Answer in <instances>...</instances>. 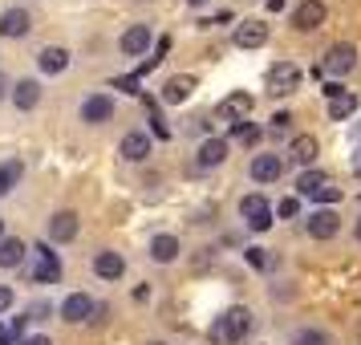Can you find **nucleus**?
I'll use <instances>...</instances> for the list:
<instances>
[{
    "instance_id": "16",
    "label": "nucleus",
    "mask_w": 361,
    "mask_h": 345,
    "mask_svg": "<svg viewBox=\"0 0 361 345\" xmlns=\"http://www.w3.org/2000/svg\"><path fill=\"white\" fill-rule=\"evenodd\" d=\"M118 49H122V57H142L150 49V29L147 25H130L122 33V41H118Z\"/></svg>"
},
{
    "instance_id": "46",
    "label": "nucleus",
    "mask_w": 361,
    "mask_h": 345,
    "mask_svg": "<svg viewBox=\"0 0 361 345\" xmlns=\"http://www.w3.org/2000/svg\"><path fill=\"white\" fill-rule=\"evenodd\" d=\"M187 4H207V0H187Z\"/></svg>"
},
{
    "instance_id": "43",
    "label": "nucleus",
    "mask_w": 361,
    "mask_h": 345,
    "mask_svg": "<svg viewBox=\"0 0 361 345\" xmlns=\"http://www.w3.org/2000/svg\"><path fill=\"white\" fill-rule=\"evenodd\" d=\"M353 171H357V175H361V147L353 150Z\"/></svg>"
},
{
    "instance_id": "10",
    "label": "nucleus",
    "mask_w": 361,
    "mask_h": 345,
    "mask_svg": "<svg viewBox=\"0 0 361 345\" xmlns=\"http://www.w3.org/2000/svg\"><path fill=\"white\" fill-rule=\"evenodd\" d=\"M247 175H252V183H264V187H268V183H276L280 175H284V163H280V155H268V150H264V155H256V159L247 163Z\"/></svg>"
},
{
    "instance_id": "6",
    "label": "nucleus",
    "mask_w": 361,
    "mask_h": 345,
    "mask_svg": "<svg viewBox=\"0 0 361 345\" xmlns=\"http://www.w3.org/2000/svg\"><path fill=\"white\" fill-rule=\"evenodd\" d=\"M357 66V45H349V41H337V45H329L325 53V69L333 78H345V73H353Z\"/></svg>"
},
{
    "instance_id": "36",
    "label": "nucleus",
    "mask_w": 361,
    "mask_h": 345,
    "mask_svg": "<svg viewBox=\"0 0 361 345\" xmlns=\"http://www.w3.org/2000/svg\"><path fill=\"white\" fill-rule=\"evenodd\" d=\"M0 345H20V333L13 325H4V321H0Z\"/></svg>"
},
{
    "instance_id": "18",
    "label": "nucleus",
    "mask_w": 361,
    "mask_h": 345,
    "mask_svg": "<svg viewBox=\"0 0 361 345\" xmlns=\"http://www.w3.org/2000/svg\"><path fill=\"white\" fill-rule=\"evenodd\" d=\"M191 90H195V78H187V73H179V78H166L163 90H159V98L166 102V106H179V102L191 98Z\"/></svg>"
},
{
    "instance_id": "38",
    "label": "nucleus",
    "mask_w": 361,
    "mask_h": 345,
    "mask_svg": "<svg viewBox=\"0 0 361 345\" xmlns=\"http://www.w3.org/2000/svg\"><path fill=\"white\" fill-rule=\"evenodd\" d=\"M20 345H53V337H45V333H29V337H20Z\"/></svg>"
},
{
    "instance_id": "17",
    "label": "nucleus",
    "mask_w": 361,
    "mask_h": 345,
    "mask_svg": "<svg viewBox=\"0 0 361 345\" xmlns=\"http://www.w3.org/2000/svg\"><path fill=\"white\" fill-rule=\"evenodd\" d=\"M268 41V25L264 20H244L235 25V49H260Z\"/></svg>"
},
{
    "instance_id": "15",
    "label": "nucleus",
    "mask_w": 361,
    "mask_h": 345,
    "mask_svg": "<svg viewBox=\"0 0 361 345\" xmlns=\"http://www.w3.org/2000/svg\"><path fill=\"white\" fill-rule=\"evenodd\" d=\"M228 150H231V143H228V138H203V143H199L195 163L203 167V171H212V167H219L224 159H228Z\"/></svg>"
},
{
    "instance_id": "47",
    "label": "nucleus",
    "mask_w": 361,
    "mask_h": 345,
    "mask_svg": "<svg viewBox=\"0 0 361 345\" xmlns=\"http://www.w3.org/2000/svg\"><path fill=\"white\" fill-rule=\"evenodd\" d=\"M147 345H166V341H147Z\"/></svg>"
},
{
    "instance_id": "29",
    "label": "nucleus",
    "mask_w": 361,
    "mask_h": 345,
    "mask_svg": "<svg viewBox=\"0 0 361 345\" xmlns=\"http://www.w3.org/2000/svg\"><path fill=\"white\" fill-rule=\"evenodd\" d=\"M293 345H333V337H329L325 329H296L293 333Z\"/></svg>"
},
{
    "instance_id": "21",
    "label": "nucleus",
    "mask_w": 361,
    "mask_h": 345,
    "mask_svg": "<svg viewBox=\"0 0 361 345\" xmlns=\"http://www.w3.org/2000/svg\"><path fill=\"white\" fill-rule=\"evenodd\" d=\"M8 98H13L17 110H33L37 102H41V85H37L33 78H20V82L13 85V94H8Z\"/></svg>"
},
{
    "instance_id": "45",
    "label": "nucleus",
    "mask_w": 361,
    "mask_h": 345,
    "mask_svg": "<svg viewBox=\"0 0 361 345\" xmlns=\"http://www.w3.org/2000/svg\"><path fill=\"white\" fill-rule=\"evenodd\" d=\"M0 240H4V219H0Z\"/></svg>"
},
{
    "instance_id": "40",
    "label": "nucleus",
    "mask_w": 361,
    "mask_h": 345,
    "mask_svg": "<svg viewBox=\"0 0 361 345\" xmlns=\"http://www.w3.org/2000/svg\"><path fill=\"white\" fill-rule=\"evenodd\" d=\"M337 94H345V85H337V82H325V102H329V98H337Z\"/></svg>"
},
{
    "instance_id": "2",
    "label": "nucleus",
    "mask_w": 361,
    "mask_h": 345,
    "mask_svg": "<svg viewBox=\"0 0 361 345\" xmlns=\"http://www.w3.org/2000/svg\"><path fill=\"white\" fill-rule=\"evenodd\" d=\"M305 82V69L296 66V61H276V66H268V78H264V90L272 94V98H288L296 94Z\"/></svg>"
},
{
    "instance_id": "24",
    "label": "nucleus",
    "mask_w": 361,
    "mask_h": 345,
    "mask_svg": "<svg viewBox=\"0 0 361 345\" xmlns=\"http://www.w3.org/2000/svg\"><path fill=\"white\" fill-rule=\"evenodd\" d=\"M25 240H17V236H4L0 240V268H17L20 260H25Z\"/></svg>"
},
{
    "instance_id": "30",
    "label": "nucleus",
    "mask_w": 361,
    "mask_h": 345,
    "mask_svg": "<svg viewBox=\"0 0 361 345\" xmlns=\"http://www.w3.org/2000/svg\"><path fill=\"white\" fill-rule=\"evenodd\" d=\"M288 126H293V114L288 110H276V114L268 118V131L272 134H288Z\"/></svg>"
},
{
    "instance_id": "28",
    "label": "nucleus",
    "mask_w": 361,
    "mask_h": 345,
    "mask_svg": "<svg viewBox=\"0 0 361 345\" xmlns=\"http://www.w3.org/2000/svg\"><path fill=\"white\" fill-rule=\"evenodd\" d=\"M244 256L256 272H272L276 268V252H268V248H244Z\"/></svg>"
},
{
    "instance_id": "12",
    "label": "nucleus",
    "mask_w": 361,
    "mask_h": 345,
    "mask_svg": "<svg viewBox=\"0 0 361 345\" xmlns=\"http://www.w3.org/2000/svg\"><path fill=\"white\" fill-rule=\"evenodd\" d=\"M118 155H122L126 163H147V159H150V134H142V131L122 134V143H118Z\"/></svg>"
},
{
    "instance_id": "27",
    "label": "nucleus",
    "mask_w": 361,
    "mask_h": 345,
    "mask_svg": "<svg viewBox=\"0 0 361 345\" xmlns=\"http://www.w3.org/2000/svg\"><path fill=\"white\" fill-rule=\"evenodd\" d=\"M329 175L325 171H305V175H296V191H300V195H317V191H321V187H329Z\"/></svg>"
},
{
    "instance_id": "25",
    "label": "nucleus",
    "mask_w": 361,
    "mask_h": 345,
    "mask_svg": "<svg viewBox=\"0 0 361 345\" xmlns=\"http://www.w3.org/2000/svg\"><path fill=\"white\" fill-rule=\"evenodd\" d=\"M325 106H329V122H345V118L357 110V94L345 90V94H337V98H329Z\"/></svg>"
},
{
    "instance_id": "11",
    "label": "nucleus",
    "mask_w": 361,
    "mask_h": 345,
    "mask_svg": "<svg viewBox=\"0 0 361 345\" xmlns=\"http://www.w3.org/2000/svg\"><path fill=\"white\" fill-rule=\"evenodd\" d=\"M90 268H94V277L98 280H122V272H126V260H122V252H94V260H90Z\"/></svg>"
},
{
    "instance_id": "5",
    "label": "nucleus",
    "mask_w": 361,
    "mask_h": 345,
    "mask_svg": "<svg viewBox=\"0 0 361 345\" xmlns=\"http://www.w3.org/2000/svg\"><path fill=\"white\" fill-rule=\"evenodd\" d=\"M329 17L325 0H300L293 8V29H300V33H312V29H321Z\"/></svg>"
},
{
    "instance_id": "4",
    "label": "nucleus",
    "mask_w": 361,
    "mask_h": 345,
    "mask_svg": "<svg viewBox=\"0 0 361 345\" xmlns=\"http://www.w3.org/2000/svg\"><path fill=\"white\" fill-rule=\"evenodd\" d=\"M33 280L37 284H57L61 280V260L49 244H37L33 248Z\"/></svg>"
},
{
    "instance_id": "3",
    "label": "nucleus",
    "mask_w": 361,
    "mask_h": 345,
    "mask_svg": "<svg viewBox=\"0 0 361 345\" xmlns=\"http://www.w3.org/2000/svg\"><path fill=\"white\" fill-rule=\"evenodd\" d=\"M240 215L247 219V228L252 231H268L276 219H272V203L264 195H244L240 199Z\"/></svg>"
},
{
    "instance_id": "42",
    "label": "nucleus",
    "mask_w": 361,
    "mask_h": 345,
    "mask_svg": "<svg viewBox=\"0 0 361 345\" xmlns=\"http://www.w3.org/2000/svg\"><path fill=\"white\" fill-rule=\"evenodd\" d=\"M284 4H288V0H268V8H272V13H280Z\"/></svg>"
},
{
    "instance_id": "9",
    "label": "nucleus",
    "mask_w": 361,
    "mask_h": 345,
    "mask_svg": "<svg viewBox=\"0 0 361 345\" xmlns=\"http://www.w3.org/2000/svg\"><path fill=\"white\" fill-rule=\"evenodd\" d=\"M305 231H309L312 240H333L341 231V215L333 212V207H321V212H312L305 219Z\"/></svg>"
},
{
    "instance_id": "35",
    "label": "nucleus",
    "mask_w": 361,
    "mask_h": 345,
    "mask_svg": "<svg viewBox=\"0 0 361 345\" xmlns=\"http://www.w3.org/2000/svg\"><path fill=\"white\" fill-rule=\"evenodd\" d=\"M49 305H45V301H33V305H29V313H25V317H29V321H45V317H49Z\"/></svg>"
},
{
    "instance_id": "34",
    "label": "nucleus",
    "mask_w": 361,
    "mask_h": 345,
    "mask_svg": "<svg viewBox=\"0 0 361 345\" xmlns=\"http://www.w3.org/2000/svg\"><path fill=\"white\" fill-rule=\"evenodd\" d=\"M312 199H317V203H337V199H341V187H333V183H329V187H321Z\"/></svg>"
},
{
    "instance_id": "39",
    "label": "nucleus",
    "mask_w": 361,
    "mask_h": 345,
    "mask_svg": "<svg viewBox=\"0 0 361 345\" xmlns=\"http://www.w3.org/2000/svg\"><path fill=\"white\" fill-rule=\"evenodd\" d=\"M118 90H126V94H134V90H138V78H118Z\"/></svg>"
},
{
    "instance_id": "31",
    "label": "nucleus",
    "mask_w": 361,
    "mask_h": 345,
    "mask_svg": "<svg viewBox=\"0 0 361 345\" xmlns=\"http://www.w3.org/2000/svg\"><path fill=\"white\" fill-rule=\"evenodd\" d=\"M296 212H300V199L288 195V199H280V203H276V212H272V215H280V219H293Z\"/></svg>"
},
{
    "instance_id": "19",
    "label": "nucleus",
    "mask_w": 361,
    "mask_h": 345,
    "mask_svg": "<svg viewBox=\"0 0 361 345\" xmlns=\"http://www.w3.org/2000/svg\"><path fill=\"white\" fill-rule=\"evenodd\" d=\"M179 236H171V231H159L154 240H150V260L154 264H171V260H179Z\"/></svg>"
},
{
    "instance_id": "7",
    "label": "nucleus",
    "mask_w": 361,
    "mask_h": 345,
    "mask_svg": "<svg viewBox=\"0 0 361 345\" xmlns=\"http://www.w3.org/2000/svg\"><path fill=\"white\" fill-rule=\"evenodd\" d=\"M94 313H98V305H94V296H85V293H69L61 301V321L66 325H85Z\"/></svg>"
},
{
    "instance_id": "20",
    "label": "nucleus",
    "mask_w": 361,
    "mask_h": 345,
    "mask_svg": "<svg viewBox=\"0 0 361 345\" xmlns=\"http://www.w3.org/2000/svg\"><path fill=\"white\" fill-rule=\"evenodd\" d=\"M37 66L45 69L49 78H57V73H66L69 69V49H61V45H45V49L37 53Z\"/></svg>"
},
{
    "instance_id": "37",
    "label": "nucleus",
    "mask_w": 361,
    "mask_h": 345,
    "mask_svg": "<svg viewBox=\"0 0 361 345\" xmlns=\"http://www.w3.org/2000/svg\"><path fill=\"white\" fill-rule=\"evenodd\" d=\"M13 301H17V293H13L8 284H0V313H8V309H13Z\"/></svg>"
},
{
    "instance_id": "44",
    "label": "nucleus",
    "mask_w": 361,
    "mask_h": 345,
    "mask_svg": "<svg viewBox=\"0 0 361 345\" xmlns=\"http://www.w3.org/2000/svg\"><path fill=\"white\" fill-rule=\"evenodd\" d=\"M353 236H357V244H361V219H357V224H353Z\"/></svg>"
},
{
    "instance_id": "22",
    "label": "nucleus",
    "mask_w": 361,
    "mask_h": 345,
    "mask_svg": "<svg viewBox=\"0 0 361 345\" xmlns=\"http://www.w3.org/2000/svg\"><path fill=\"white\" fill-rule=\"evenodd\" d=\"M317 155H321V143H317L312 134H296V138H293V163L312 167V163H317Z\"/></svg>"
},
{
    "instance_id": "32",
    "label": "nucleus",
    "mask_w": 361,
    "mask_h": 345,
    "mask_svg": "<svg viewBox=\"0 0 361 345\" xmlns=\"http://www.w3.org/2000/svg\"><path fill=\"white\" fill-rule=\"evenodd\" d=\"M231 126H235L240 143H256V134H260V126H252V122H231Z\"/></svg>"
},
{
    "instance_id": "41",
    "label": "nucleus",
    "mask_w": 361,
    "mask_h": 345,
    "mask_svg": "<svg viewBox=\"0 0 361 345\" xmlns=\"http://www.w3.org/2000/svg\"><path fill=\"white\" fill-rule=\"evenodd\" d=\"M4 94H13V85H8V78H4V73H0V98H4Z\"/></svg>"
},
{
    "instance_id": "23",
    "label": "nucleus",
    "mask_w": 361,
    "mask_h": 345,
    "mask_svg": "<svg viewBox=\"0 0 361 345\" xmlns=\"http://www.w3.org/2000/svg\"><path fill=\"white\" fill-rule=\"evenodd\" d=\"M247 110H252V94H228L219 102V118H231V122H244Z\"/></svg>"
},
{
    "instance_id": "13",
    "label": "nucleus",
    "mask_w": 361,
    "mask_h": 345,
    "mask_svg": "<svg viewBox=\"0 0 361 345\" xmlns=\"http://www.w3.org/2000/svg\"><path fill=\"white\" fill-rule=\"evenodd\" d=\"M78 231H82L78 212H53V219H49V240L53 244H69V240H78Z\"/></svg>"
},
{
    "instance_id": "8",
    "label": "nucleus",
    "mask_w": 361,
    "mask_h": 345,
    "mask_svg": "<svg viewBox=\"0 0 361 345\" xmlns=\"http://www.w3.org/2000/svg\"><path fill=\"white\" fill-rule=\"evenodd\" d=\"M114 118V98L110 94H90L82 102V122L85 126H106Z\"/></svg>"
},
{
    "instance_id": "14",
    "label": "nucleus",
    "mask_w": 361,
    "mask_h": 345,
    "mask_svg": "<svg viewBox=\"0 0 361 345\" xmlns=\"http://www.w3.org/2000/svg\"><path fill=\"white\" fill-rule=\"evenodd\" d=\"M33 29V17H29V8H4L0 13V37H8V41H17Z\"/></svg>"
},
{
    "instance_id": "33",
    "label": "nucleus",
    "mask_w": 361,
    "mask_h": 345,
    "mask_svg": "<svg viewBox=\"0 0 361 345\" xmlns=\"http://www.w3.org/2000/svg\"><path fill=\"white\" fill-rule=\"evenodd\" d=\"M150 134L171 143V126H166V118H163V114H150Z\"/></svg>"
},
{
    "instance_id": "26",
    "label": "nucleus",
    "mask_w": 361,
    "mask_h": 345,
    "mask_svg": "<svg viewBox=\"0 0 361 345\" xmlns=\"http://www.w3.org/2000/svg\"><path fill=\"white\" fill-rule=\"evenodd\" d=\"M20 175H25V167H20V159H8V163H0V199L8 195L13 187L20 183Z\"/></svg>"
},
{
    "instance_id": "1",
    "label": "nucleus",
    "mask_w": 361,
    "mask_h": 345,
    "mask_svg": "<svg viewBox=\"0 0 361 345\" xmlns=\"http://www.w3.org/2000/svg\"><path fill=\"white\" fill-rule=\"evenodd\" d=\"M247 329H252V309L235 305V309L219 313L212 321V341L215 345H240L247 337Z\"/></svg>"
}]
</instances>
